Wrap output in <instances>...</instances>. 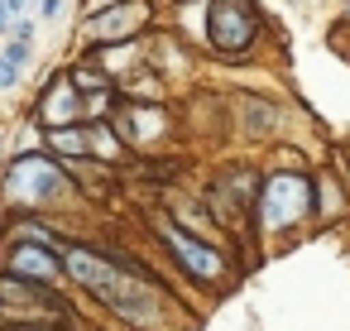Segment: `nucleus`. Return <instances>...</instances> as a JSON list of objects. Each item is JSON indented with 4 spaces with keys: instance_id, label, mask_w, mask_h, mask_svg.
<instances>
[{
    "instance_id": "nucleus-1",
    "label": "nucleus",
    "mask_w": 350,
    "mask_h": 331,
    "mask_svg": "<svg viewBox=\"0 0 350 331\" xmlns=\"http://www.w3.org/2000/svg\"><path fill=\"white\" fill-rule=\"evenodd\" d=\"M63 274L82 302L101 307L125 331H168L178 312V297L163 288V278L149 264L125 259L87 235H72V245L63 250Z\"/></svg>"
},
{
    "instance_id": "nucleus-2",
    "label": "nucleus",
    "mask_w": 350,
    "mask_h": 331,
    "mask_svg": "<svg viewBox=\"0 0 350 331\" xmlns=\"http://www.w3.org/2000/svg\"><path fill=\"white\" fill-rule=\"evenodd\" d=\"M312 168H259V192L250 207V245H259V254L312 230Z\"/></svg>"
},
{
    "instance_id": "nucleus-3",
    "label": "nucleus",
    "mask_w": 350,
    "mask_h": 331,
    "mask_svg": "<svg viewBox=\"0 0 350 331\" xmlns=\"http://www.w3.org/2000/svg\"><path fill=\"white\" fill-rule=\"evenodd\" d=\"M77 183L72 173L34 149V154H10L0 163V221H20V216H63L77 207Z\"/></svg>"
},
{
    "instance_id": "nucleus-4",
    "label": "nucleus",
    "mask_w": 350,
    "mask_h": 331,
    "mask_svg": "<svg viewBox=\"0 0 350 331\" xmlns=\"http://www.w3.org/2000/svg\"><path fill=\"white\" fill-rule=\"evenodd\" d=\"M144 230H149V240L159 245L163 269H168L183 288H192V293H226V288L240 278V259H235L226 245L202 240V235H187V230L173 226L163 211H154V216L144 221Z\"/></svg>"
},
{
    "instance_id": "nucleus-5",
    "label": "nucleus",
    "mask_w": 350,
    "mask_h": 331,
    "mask_svg": "<svg viewBox=\"0 0 350 331\" xmlns=\"http://www.w3.org/2000/svg\"><path fill=\"white\" fill-rule=\"evenodd\" d=\"M264 44H269V15L259 0H206L202 49L216 63H254Z\"/></svg>"
},
{
    "instance_id": "nucleus-6",
    "label": "nucleus",
    "mask_w": 350,
    "mask_h": 331,
    "mask_svg": "<svg viewBox=\"0 0 350 331\" xmlns=\"http://www.w3.org/2000/svg\"><path fill=\"white\" fill-rule=\"evenodd\" d=\"M163 0H111L101 10L77 15V49H106V44H135L149 39L163 20Z\"/></svg>"
},
{
    "instance_id": "nucleus-7",
    "label": "nucleus",
    "mask_w": 350,
    "mask_h": 331,
    "mask_svg": "<svg viewBox=\"0 0 350 331\" xmlns=\"http://www.w3.org/2000/svg\"><path fill=\"white\" fill-rule=\"evenodd\" d=\"M111 125H116V135L125 140L130 154H159L178 135V116H173L168 101H116Z\"/></svg>"
},
{
    "instance_id": "nucleus-8",
    "label": "nucleus",
    "mask_w": 350,
    "mask_h": 331,
    "mask_svg": "<svg viewBox=\"0 0 350 331\" xmlns=\"http://www.w3.org/2000/svg\"><path fill=\"white\" fill-rule=\"evenodd\" d=\"M0 274L25 278L34 288H49V293H72L68 274H63V250L25 240V235H5V230H0Z\"/></svg>"
},
{
    "instance_id": "nucleus-9",
    "label": "nucleus",
    "mask_w": 350,
    "mask_h": 331,
    "mask_svg": "<svg viewBox=\"0 0 350 331\" xmlns=\"http://www.w3.org/2000/svg\"><path fill=\"white\" fill-rule=\"evenodd\" d=\"M230 120L240 130L245 144H288V106L278 96H259V92H235L230 96Z\"/></svg>"
},
{
    "instance_id": "nucleus-10",
    "label": "nucleus",
    "mask_w": 350,
    "mask_h": 331,
    "mask_svg": "<svg viewBox=\"0 0 350 331\" xmlns=\"http://www.w3.org/2000/svg\"><path fill=\"white\" fill-rule=\"evenodd\" d=\"M29 120H34L39 130H63V125H82V120H87L82 96H77V87L68 82V68H63V63L49 68V77L39 82L34 106H29Z\"/></svg>"
},
{
    "instance_id": "nucleus-11",
    "label": "nucleus",
    "mask_w": 350,
    "mask_h": 331,
    "mask_svg": "<svg viewBox=\"0 0 350 331\" xmlns=\"http://www.w3.org/2000/svg\"><path fill=\"white\" fill-rule=\"evenodd\" d=\"M345 221H350V187L326 163H317L312 168V230L317 226H345Z\"/></svg>"
},
{
    "instance_id": "nucleus-12",
    "label": "nucleus",
    "mask_w": 350,
    "mask_h": 331,
    "mask_svg": "<svg viewBox=\"0 0 350 331\" xmlns=\"http://www.w3.org/2000/svg\"><path fill=\"white\" fill-rule=\"evenodd\" d=\"M82 130H87V159H92V163H101V168H111V173L130 168L135 154L125 149V140L116 135L111 120H82Z\"/></svg>"
},
{
    "instance_id": "nucleus-13",
    "label": "nucleus",
    "mask_w": 350,
    "mask_h": 331,
    "mask_svg": "<svg viewBox=\"0 0 350 331\" xmlns=\"http://www.w3.org/2000/svg\"><path fill=\"white\" fill-rule=\"evenodd\" d=\"M159 20H168V34L178 44L202 49V39H206V0H168Z\"/></svg>"
},
{
    "instance_id": "nucleus-14",
    "label": "nucleus",
    "mask_w": 350,
    "mask_h": 331,
    "mask_svg": "<svg viewBox=\"0 0 350 331\" xmlns=\"http://www.w3.org/2000/svg\"><path fill=\"white\" fill-rule=\"evenodd\" d=\"M44 154H53L63 168H72V163H92V159H87V130H82V125L44 130Z\"/></svg>"
},
{
    "instance_id": "nucleus-15",
    "label": "nucleus",
    "mask_w": 350,
    "mask_h": 331,
    "mask_svg": "<svg viewBox=\"0 0 350 331\" xmlns=\"http://www.w3.org/2000/svg\"><path fill=\"white\" fill-rule=\"evenodd\" d=\"M34 149H44V130H39L34 120H25V125L15 130V140H10V154H34Z\"/></svg>"
},
{
    "instance_id": "nucleus-16",
    "label": "nucleus",
    "mask_w": 350,
    "mask_h": 331,
    "mask_svg": "<svg viewBox=\"0 0 350 331\" xmlns=\"http://www.w3.org/2000/svg\"><path fill=\"white\" fill-rule=\"evenodd\" d=\"M0 58H5L10 68H20V72H25V68L34 63V44H20V39H5V44H0Z\"/></svg>"
},
{
    "instance_id": "nucleus-17",
    "label": "nucleus",
    "mask_w": 350,
    "mask_h": 331,
    "mask_svg": "<svg viewBox=\"0 0 350 331\" xmlns=\"http://www.w3.org/2000/svg\"><path fill=\"white\" fill-rule=\"evenodd\" d=\"M326 168H331V173H336L345 187H350V140H345V144H331V154H326Z\"/></svg>"
},
{
    "instance_id": "nucleus-18",
    "label": "nucleus",
    "mask_w": 350,
    "mask_h": 331,
    "mask_svg": "<svg viewBox=\"0 0 350 331\" xmlns=\"http://www.w3.org/2000/svg\"><path fill=\"white\" fill-rule=\"evenodd\" d=\"M5 39H20V44H34V39H39V20H34V15H25V20H15Z\"/></svg>"
},
{
    "instance_id": "nucleus-19",
    "label": "nucleus",
    "mask_w": 350,
    "mask_h": 331,
    "mask_svg": "<svg viewBox=\"0 0 350 331\" xmlns=\"http://www.w3.org/2000/svg\"><path fill=\"white\" fill-rule=\"evenodd\" d=\"M63 10H68V0H34V20L39 25H53Z\"/></svg>"
},
{
    "instance_id": "nucleus-20",
    "label": "nucleus",
    "mask_w": 350,
    "mask_h": 331,
    "mask_svg": "<svg viewBox=\"0 0 350 331\" xmlns=\"http://www.w3.org/2000/svg\"><path fill=\"white\" fill-rule=\"evenodd\" d=\"M20 82H25V72H20V68H10L5 58H0V92H15Z\"/></svg>"
},
{
    "instance_id": "nucleus-21",
    "label": "nucleus",
    "mask_w": 350,
    "mask_h": 331,
    "mask_svg": "<svg viewBox=\"0 0 350 331\" xmlns=\"http://www.w3.org/2000/svg\"><path fill=\"white\" fill-rule=\"evenodd\" d=\"M10 34V10H5V0H0V39Z\"/></svg>"
},
{
    "instance_id": "nucleus-22",
    "label": "nucleus",
    "mask_w": 350,
    "mask_h": 331,
    "mask_svg": "<svg viewBox=\"0 0 350 331\" xmlns=\"http://www.w3.org/2000/svg\"><path fill=\"white\" fill-rule=\"evenodd\" d=\"M10 159V135H5V125H0V163Z\"/></svg>"
},
{
    "instance_id": "nucleus-23",
    "label": "nucleus",
    "mask_w": 350,
    "mask_h": 331,
    "mask_svg": "<svg viewBox=\"0 0 350 331\" xmlns=\"http://www.w3.org/2000/svg\"><path fill=\"white\" fill-rule=\"evenodd\" d=\"M0 331H34V326H0Z\"/></svg>"
}]
</instances>
